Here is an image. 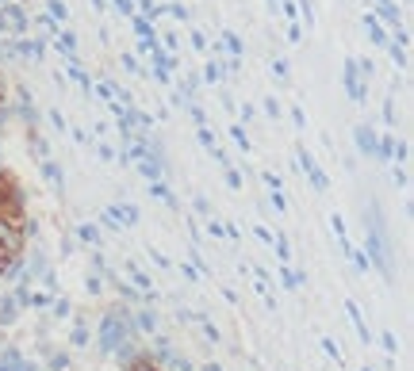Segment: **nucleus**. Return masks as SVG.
<instances>
[{
    "mask_svg": "<svg viewBox=\"0 0 414 371\" xmlns=\"http://www.w3.org/2000/svg\"><path fill=\"white\" fill-rule=\"evenodd\" d=\"M265 184L272 188V192H280V176L276 173H265Z\"/></svg>",
    "mask_w": 414,
    "mask_h": 371,
    "instance_id": "nucleus-41",
    "label": "nucleus"
},
{
    "mask_svg": "<svg viewBox=\"0 0 414 371\" xmlns=\"http://www.w3.org/2000/svg\"><path fill=\"white\" fill-rule=\"evenodd\" d=\"M65 364H69V356H54V360H50L54 371H65Z\"/></svg>",
    "mask_w": 414,
    "mask_h": 371,
    "instance_id": "nucleus-42",
    "label": "nucleus"
},
{
    "mask_svg": "<svg viewBox=\"0 0 414 371\" xmlns=\"http://www.w3.org/2000/svg\"><path fill=\"white\" fill-rule=\"evenodd\" d=\"M388 50H391V58H395V65H399V69H407V50H403V46H399V42H391V46H388Z\"/></svg>",
    "mask_w": 414,
    "mask_h": 371,
    "instance_id": "nucleus-29",
    "label": "nucleus"
},
{
    "mask_svg": "<svg viewBox=\"0 0 414 371\" xmlns=\"http://www.w3.org/2000/svg\"><path fill=\"white\" fill-rule=\"evenodd\" d=\"M280 280H284V287H299V283H307V275L303 272H296V268H280Z\"/></svg>",
    "mask_w": 414,
    "mask_h": 371,
    "instance_id": "nucleus-16",
    "label": "nucleus"
},
{
    "mask_svg": "<svg viewBox=\"0 0 414 371\" xmlns=\"http://www.w3.org/2000/svg\"><path fill=\"white\" fill-rule=\"evenodd\" d=\"M380 345H384V348H388V352H391V356H395V352H399V345H395V333H384V337H380Z\"/></svg>",
    "mask_w": 414,
    "mask_h": 371,
    "instance_id": "nucleus-33",
    "label": "nucleus"
},
{
    "mask_svg": "<svg viewBox=\"0 0 414 371\" xmlns=\"http://www.w3.org/2000/svg\"><path fill=\"white\" fill-rule=\"evenodd\" d=\"M272 241H276V256H280V261H291V249H288V237L284 234H276V237H272Z\"/></svg>",
    "mask_w": 414,
    "mask_h": 371,
    "instance_id": "nucleus-26",
    "label": "nucleus"
},
{
    "mask_svg": "<svg viewBox=\"0 0 414 371\" xmlns=\"http://www.w3.org/2000/svg\"><path fill=\"white\" fill-rule=\"evenodd\" d=\"M16 54H23V58H35V62H39V58H43V46L35 42V39H27V42H16Z\"/></svg>",
    "mask_w": 414,
    "mask_h": 371,
    "instance_id": "nucleus-15",
    "label": "nucleus"
},
{
    "mask_svg": "<svg viewBox=\"0 0 414 371\" xmlns=\"http://www.w3.org/2000/svg\"><path fill=\"white\" fill-rule=\"evenodd\" d=\"M364 249H369V264L380 268L384 280H391V261H388V234H384V215L380 207H369V241H364Z\"/></svg>",
    "mask_w": 414,
    "mask_h": 371,
    "instance_id": "nucleus-1",
    "label": "nucleus"
},
{
    "mask_svg": "<svg viewBox=\"0 0 414 371\" xmlns=\"http://www.w3.org/2000/svg\"><path fill=\"white\" fill-rule=\"evenodd\" d=\"M345 314H349V318H353V326H357V337H361L364 345H372V333H369V326H364V314H361V307H357L353 299L345 302Z\"/></svg>",
    "mask_w": 414,
    "mask_h": 371,
    "instance_id": "nucleus-8",
    "label": "nucleus"
},
{
    "mask_svg": "<svg viewBox=\"0 0 414 371\" xmlns=\"http://www.w3.org/2000/svg\"><path fill=\"white\" fill-rule=\"evenodd\" d=\"M46 16H50V20H65V16H69V8H65L62 0H50V4H46Z\"/></svg>",
    "mask_w": 414,
    "mask_h": 371,
    "instance_id": "nucleus-24",
    "label": "nucleus"
},
{
    "mask_svg": "<svg viewBox=\"0 0 414 371\" xmlns=\"http://www.w3.org/2000/svg\"><path fill=\"white\" fill-rule=\"evenodd\" d=\"M223 46H227L230 58H242V39H238L234 31H223Z\"/></svg>",
    "mask_w": 414,
    "mask_h": 371,
    "instance_id": "nucleus-17",
    "label": "nucleus"
},
{
    "mask_svg": "<svg viewBox=\"0 0 414 371\" xmlns=\"http://www.w3.org/2000/svg\"><path fill=\"white\" fill-rule=\"evenodd\" d=\"M150 195H157V199H162V203H169V207H177V199H173V192H169V188L162 184V180H154V184H150Z\"/></svg>",
    "mask_w": 414,
    "mask_h": 371,
    "instance_id": "nucleus-18",
    "label": "nucleus"
},
{
    "mask_svg": "<svg viewBox=\"0 0 414 371\" xmlns=\"http://www.w3.org/2000/svg\"><path fill=\"white\" fill-rule=\"evenodd\" d=\"M16 264H20V256H8V253H0V275H12V272H16Z\"/></svg>",
    "mask_w": 414,
    "mask_h": 371,
    "instance_id": "nucleus-27",
    "label": "nucleus"
},
{
    "mask_svg": "<svg viewBox=\"0 0 414 371\" xmlns=\"http://www.w3.org/2000/svg\"><path fill=\"white\" fill-rule=\"evenodd\" d=\"M162 12H169V16H173V20H181V23L188 20V8H184V4H165Z\"/></svg>",
    "mask_w": 414,
    "mask_h": 371,
    "instance_id": "nucleus-30",
    "label": "nucleus"
},
{
    "mask_svg": "<svg viewBox=\"0 0 414 371\" xmlns=\"http://www.w3.org/2000/svg\"><path fill=\"white\" fill-rule=\"evenodd\" d=\"M0 35H4V39H23L27 35V8L0 4Z\"/></svg>",
    "mask_w": 414,
    "mask_h": 371,
    "instance_id": "nucleus-4",
    "label": "nucleus"
},
{
    "mask_svg": "<svg viewBox=\"0 0 414 371\" xmlns=\"http://www.w3.org/2000/svg\"><path fill=\"white\" fill-rule=\"evenodd\" d=\"M138 173H142L146 180H150V184H154V180H162V161H154V157H142V161H138Z\"/></svg>",
    "mask_w": 414,
    "mask_h": 371,
    "instance_id": "nucleus-11",
    "label": "nucleus"
},
{
    "mask_svg": "<svg viewBox=\"0 0 414 371\" xmlns=\"http://www.w3.org/2000/svg\"><path fill=\"white\" fill-rule=\"evenodd\" d=\"M138 326H142L146 333H154L157 329V314L154 310H138Z\"/></svg>",
    "mask_w": 414,
    "mask_h": 371,
    "instance_id": "nucleus-23",
    "label": "nucleus"
},
{
    "mask_svg": "<svg viewBox=\"0 0 414 371\" xmlns=\"http://www.w3.org/2000/svg\"><path fill=\"white\" fill-rule=\"evenodd\" d=\"M127 341V314L123 310H108L100 321V352H116Z\"/></svg>",
    "mask_w": 414,
    "mask_h": 371,
    "instance_id": "nucleus-3",
    "label": "nucleus"
},
{
    "mask_svg": "<svg viewBox=\"0 0 414 371\" xmlns=\"http://www.w3.org/2000/svg\"><path fill=\"white\" fill-rule=\"evenodd\" d=\"M162 39H165V50H177V46H181V39H177L173 31H169V35H162Z\"/></svg>",
    "mask_w": 414,
    "mask_h": 371,
    "instance_id": "nucleus-39",
    "label": "nucleus"
},
{
    "mask_svg": "<svg viewBox=\"0 0 414 371\" xmlns=\"http://www.w3.org/2000/svg\"><path fill=\"white\" fill-rule=\"evenodd\" d=\"M188 39H192V46H196V50H207V39H203L200 31H192V35H188Z\"/></svg>",
    "mask_w": 414,
    "mask_h": 371,
    "instance_id": "nucleus-35",
    "label": "nucleus"
},
{
    "mask_svg": "<svg viewBox=\"0 0 414 371\" xmlns=\"http://www.w3.org/2000/svg\"><path fill=\"white\" fill-rule=\"evenodd\" d=\"M127 371H157V360H150V356H135Z\"/></svg>",
    "mask_w": 414,
    "mask_h": 371,
    "instance_id": "nucleus-21",
    "label": "nucleus"
},
{
    "mask_svg": "<svg viewBox=\"0 0 414 371\" xmlns=\"http://www.w3.org/2000/svg\"><path fill=\"white\" fill-rule=\"evenodd\" d=\"M384 122H395V103H391V100L384 103Z\"/></svg>",
    "mask_w": 414,
    "mask_h": 371,
    "instance_id": "nucleus-40",
    "label": "nucleus"
},
{
    "mask_svg": "<svg viewBox=\"0 0 414 371\" xmlns=\"http://www.w3.org/2000/svg\"><path fill=\"white\" fill-rule=\"evenodd\" d=\"M0 253H8V256H20L23 253V226L20 222L0 218Z\"/></svg>",
    "mask_w": 414,
    "mask_h": 371,
    "instance_id": "nucleus-5",
    "label": "nucleus"
},
{
    "mask_svg": "<svg viewBox=\"0 0 414 371\" xmlns=\"http://www.w3.org/2000/svg\"><path fill=\"white\" fill-rule=\"evenodd\" d=\"M353 142H357V149H361V154H376V130L372 127H357L353 130Z\"/></svg>",
    "mask_w": 414,
    "mask_h": 371,
    "instance_id": "nucleus-9",
    "label": "nucleus"
},
{
    "mask_svg": "<svg viewBox=\"0 0 414 371\" xmlns=\"http://www.w3.org/2000/svg\"><path fill=\"white\" fill-rule=\"evenodd\" d=\"M0 218L23 226V192H20V180L12 173H0Z\"/></svg>",
    "mask_w": 414,
    "mask_h": 371,
    "instance_id": "nucleus-2",
    "label": "nucleus"
},
{
    "mask_svg": "<svg viewBox=\"0 0 414 371\" xmlns=\"http://www.w3.org/2000/svg\"><path fill=\"white\" fill-rule=\"evenodd\" d=\"M81 241L96 245V241H100V230H96V226H81Z\"/></svg>",
    "mask_w": 414,
    "mask_h": 371,
    "instance_id": "nucleus-31",
    "label": "nucleus"
},
{
    "mask_svg": "<svg viewBox=\"0 0 414 371\" xmlns=\"http://www.w3.org/2000/svg\"><path fill=\"white\" fill-rule=\"evenodd\" d=\"M323 352H326V356H334V360H342V352H337L334 341H323Z\"/></svg>",
    "mask_w": 414,
    "mask_h": 371,
    "instance_id": "nucleus-36",
    "label": "nucleus"
},
{
    "mask_svg": "<svg viewBox=\"0 0 414 371\" xmlns=\"http://www.w3.org/2000/svg\"><path fill=\"white\" fill-rule=\"evenodd\" d=\"M288 42H299V23H288Z\"/></svg>",
    "mask_w": 414,
    "mask_h": 371,
    "instance_id": "nucleus-45",
    "label": "nucleus"
},
{
    "mask_svg": "<svg viewBox=\"0 0 414 371\" xmlns=\"http://www.w3.org/2000/svg\"><path fill=\"white\" fill-rule=\"evenodd\" d=\"M0 103H4V84H0Z\"/></svg>",
    "mask_w": 414,
    "mask_h": 371,
    "instance_id": "nucleus-48",
    "label": "nucleus"
},
{
    "mask_svg": "<svg viewBox=\"0 0 414 371\" xmlns=\"http://www.w3.org/2000/svg\"><path fill=\"white\" fill-rule=\"evenodd\" d=\"M342 81H345V92H349L357 103H364V89H361V69H357V58H345Z\"/></svg>",
    "mask_w": 414,
    "mask_h": 371,
    "instance_id": "nucleus-6",
    "label": "nucleus"
},
{
    "mask_svg": "<svg viewBox=\"0 0 414 371\" xmlns=\"http://www.w3.org/2000/svg\"><path fill=\"white\" fill-rule=\"evenodd\" d=\"M4 4H12V0H4Z\"/></svg>",
    "mask_w": 414,
    "mask_h": 371,
    "instance_id": "nucleus-49",
    "label": "nucleus"
},
{
    "mask_svg": "<svg viewBox=\"0 0 414 371\" xmlns=\"http://www.w3.org/2000/svg\"><path fill=\"white\" fill-rule=\"evenodd\" d=\"M376 20L399 27V8H395V0H380V4H376Z\"/></svg>",
    "mask_w": 414,
    "mask_h": 371,
    "instance_id": "nucleus-10",
    "label": "nucleus"
},
{
    "mask_svg": "<svg viewBox=\"0 0 414 371\" xmlns=\"http://www.w3.org/2000/svg\"><path fill=\"white\" fill-rule=\"evenodd\" d=\"M54 314H58V318H65V314H69V299H58V302H54Z\"/></svg>",
    "mask_w": 414,
    "mask_h": 371,
    "instance_id": "nucleus-37",
    "label": "nucleus"
},
{
    "mask_svg": "<svg viewBox=\"0 0 414 371\" xmlns=\"http://www.w3.org/2000/svg\"><path fill=\"white\" fill-rule=\"evenodd\" d=\"M84 287H89V295H100V280H96V275H89V283H84Z\"/></svg>",
    "mask_w": 414,
    "mask_h": 371,
    "instance_id": "nucleus-43",
    "label": "nucleus"
},
{
    "mask_svg": "<svg viewBox=\"0 0 414 371\" xmlns=\"http://www.w3.org/2000/svg\"><path fill=\"white\" fill-rule=\"evenodd\" d=\"M84 337H89V329H84V326H73V345H84Z\"/></svg>",
    "mask_w": 414,
    "mask_h": 371,
    "instance_id": "nucleus-34",
    "label": "nucleus"
},
{
    "mask_svg": "<svg viewBox=\"0 0 414 371\" xmlns=\"http://www.w3.org/2000/svg\"><path fill=\"white\" fill-rule=\"evenodd\" d=\"M230 138H234V146H242V154H250V138H246V130H242V122L230 127Z\"/></svg>",
    "mask_w": 414,
    "mask_h": 371,
    "instance_id": "nucleus-25",
    "label": "nucleus"
},
{
    "mask_svg": "<svg viewBox=\"0 0 414 371\" xmlns=\"http://www.w3.org/2000/svg\"><path fill=\"white\" fill-rule=\"evenodd\" d=\"M203 81H207V84H219V81H223V65L215 62V58L203 65Z\"/></svg>",
    "mask_w": 414,
    "mask_h": 371,
    "instance_id": "nucleus-19",
    "label": "nucleus"
},
{
    "mask_svg": "<svg viewBox=\"0 0 414 371\" xmlns=\"http://www.w3.org/2000/svg\"><path fill=\"white\" fill-rule=\"evenodd\" d=\"M43 176L50 184H58V192H62V169H54V161H43Z\"/></svg>",
    "mask_w": 414,
    "mask_h": 371,
    "instance_id": "nucleus-22",
    "label": "nucleus"
},
{
    "mask_svg": "<svg viewBox=\"0 0 414 371\" xmlns=\"http://www.w3.org/2000/svg\"><path fill=\"white\" fill-rule=\"evenodd\" d=\"M265 111H269L272 119H276V115H280V103H276V100H265Z\"/></svg>",
    "mask_w": 414,
    "mask_h": 371,
    "instance_id": "nucleus-44",
    "label": "nucleus"
},
{
    "mask_svg": "<svg viewBox=\"0 0 414 371\" xmlns=\"http://www.w3.org/2000/svg\"><path fill=\"white\" fill-rule=\"evenodd\" d=\"M127 272H130V280H135V287H138V291H146L150 299H154V287H150V275H146L142 268H138V264H127Z\"/></svg>",
    "mask_w": 414,
    "mask_h": 371,
    "instance_id": "nucleus-14",
    "label": "nucleus"
},
{
    "mask_svg": "<svg viewBox=\"0 0 414 371\" xmlns=\"http://www.w3.org/2000/svg\"><path fill=\"white\" fill-rule=\"evenodd\" d=\"M203 371H219V364H207V367H203Z\"/></svg>",
    "mask_w": 414,
    "mask_h": 371,
    "instance_id": "nucleus-47",
    "label": "nucleus"
},
{
    "mask_svg": "<svg viewBox=\"0 0 414 371\" xmlns=\"http://www.w3.org/2000/svg\"><path fill=\"white\" fill-rule=\"evenodd\" d=\"M227 184H230V188H242V176H238V173H234V169H230V165H227Z\"/></svg>",
    "mask_w": 414,
    "mask_h": 371,
    "instance_id": "nucleus-38",
    "label": "nucleus"
},
{
    "mask_svg": "<svg viewBox=\"0 0 414 371\" xmlns=\"http://www.w3.org/2000/svg\"><path fill=\"white\" fill-rule=\"evenodd\" d=\"M20 318V302L16 299H0V326H12Z\"/></svg>",
    "mask_w": 414,
    "mask_h": 371,
    "instance_id": "nucleus-12",
    "label": "nucleus"
},
{
    "mask_svg": "<svg viewBox=\"0 0 414 371\" xmlns=\"http://www.w3.org/2000/svg\"><path fill=\"white\" fill-rule=\"evenodd\" d=\"M96 149H100L103 161H116V149H111V146H96Z\"/></svg>",
    "mask_w": 414,
    "mask_h": 371,
    "instance_id": "nucleus-46",
    "label": "nucleus"
},
{
    "mask_svg": "<svg viewBox=\"0 0 414 371\" xmlns=\"http://www.w3.org/2000/svg\"><path fill=\"white\" fill-rule=\"evenodd\" d=\"M299 169H303V173L310 176V188H315V192H326V173L315 165V161H310L307 149H299Z\"/></svg>",
    "mask_w": 414,
    "mask_h": 371,
    "instance_id": "nucleus-7",
    "label": "nucleus"
},
{
    "mask_svg": "<svg viewBox=\"0 0 414 371\" xmlns=\"http://www.w3.org/2000/svg\"><path fill=\"white\" fill-rule=\"evenodd\" d=\"M116 215L123 218L119 226H135L138 222V207H130V203H123V207H116Z\"/></svg>",
    "mask_w": 414,
    "mask_h": 371,
    "instance_id": "nucleus-20",
    "label": "nucleus"
},
{
    "mask_svg": "<svg viewBox=\"0 0 414 371\" xmlns=\"http://www.w3.org/2000/svg\"><path fill=\"white\" fill-rule=\"evenodd\" d=\"M364 31H369V39H372L376 46H384V42H388V35H384V27H380V20H376L372 12L364 16Z\"/></svg>",
    "mask_w": 414,
    "mask_h": 371,
    "instance_id": "nucleus-13",
    "label": "nucleus"
},
{
    "mask_svg": "<svg viewBox=\"0 0 414 371\" xmlns=\"http://www.w3.org/2000/svg\"><path fill=\"white\" fill-rule=\"evenodd\" d=\"M272 73H276L280 81H288V62H284V58H276V62H272Z\"/></svg>",
    "mask_w": 414,
    "mask_h": 371,
    "instance_id": "nucleus-32",
    "label": "nucleus"
},
{
    "mask_svg": "<svg viewBox=\"0 0 414 371\" xmlns=\"http://www.w3.org/2000/svg\"><path fill=\"white\" fill-rule=\"evenodd\" d=\"M69 77H73V81H77V84H81V89H84V92H89V89H92V81H89V77H84V69H81V65H69Z\"/></svg>",
    "mask_w": 414,
    "mask_h": 371,
    "instance_id": "nucleus-28",
    "label": "nucleus"
}]
</instances>
